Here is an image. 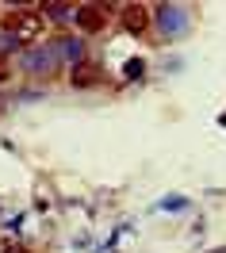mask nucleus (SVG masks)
Returning <instances> with one entry per match:
<instances>
[{"label": "nucleus", "mask_w": 226, "mask_h": 253, "mask_svg": "<svg viewBox=\"0 0 226 253\" xmlns=\"http://www.w3.org/2000/svg\"><path fill=\"white\" fill-rule=\"evenodd\" d=\"M4 31L12 35V39H19V42H31V39H38V31H42V12L16 8V12L4 16Z\"/></svg>", "instance_id": "nucleus-1"}, {"label": "nucleus", "mask_w": 226, "mask_h": 253, "mask_svg": "<svg viewBox=\"0 0 226 253\" xmlns=\"http://www.w3.org/2000/svg\"><path fill=\"white\" fill-rule=\"evenodd\" d=\"M119 19H123V31L142 35L146 27H150V8H146V4H123Z\"/></svg>", "instance_id": "nucleus-2"}, {"label": "nucleus", "mask_w": 226, "mask_h": 253, "mask_svg": "<svg viewBox=\"0 0 226 253\" xmlns=\"http://www.w3.org/2000/svg\"><path fill=\"white\" fill-rule=\"evenodd\" d=\"M23 65H27L31 73H54V65H58V50L31 46L27 54H23Z\"/></svg>", "instance_id": "nucleus-3"}, {"label": "nucleus", "mask_w": 226, "mask_h": 253, "mask_svg": "<svg viewBox=\"0 0 226 253\" xmlns=\"http://www.w3.org/2000/svg\"><path fill=\"white\" fill-rule=\"evenodd\" d=\"M77 23H81V31L96 35L104 23H108V8L104 4H84V8H77Z\"/></svg>", "instance_id": "nucleus-4"}, {"label": "nucleus", "mask_w": 226, "mask_h": 253, "mask_svg": "<svg viewBox=\"0 0 226 253\" xmlns=\"http://www.w3.org/2000/svg\"><path fill=\"white\" fill-rule=\"evenodd\" d=\"M42 12H46V16H54V19H65L69 12H73V8H69V4H46Z\"/></svg>", "instance_id": "nucleus-5"}, {"label": "nucleus", "mask_w": 226, "mask_h": 253, "mask_svg": "<svg viewBox=\"0 0 226 253\" xmlns=\"http://www.w3.org/2000/svg\"><path fill=\"white\" fill-rule=\"evenodd\" d=\"M88 81H96V69H88V65H77V77H73V84H88Z\"/></svg>", "instance_id": "nucleus-6"}, {"label": "nucleus", "mask_w": 226, "mask_h": 253, "mask_svg": "<svg viewBox=\"0 0 226 253\" xmlns=\"http://www.w3.org/2000/svg\"><path fill=\"white\" fill-rule=\"evenodd\" d=\"M8 253H23V250H19V246H8Z\"/></svg>", "instance_id": "nucleus-7"}]
</instances>
